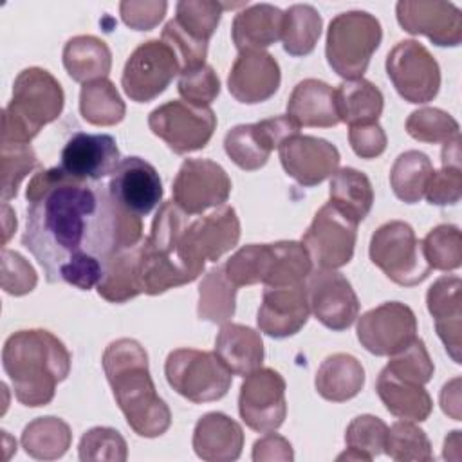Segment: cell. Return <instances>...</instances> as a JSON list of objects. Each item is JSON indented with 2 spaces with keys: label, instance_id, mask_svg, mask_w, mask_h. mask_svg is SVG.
<instances>
[{
  "label": "cell",
  "instance_id": "obj_1",
  "mask_svg": "<svg viewBox=\"0 0 462 462\" xmlns=\"http://www.w3.org/2000/svg\"><path fill=\"white\" fill-rule=\"evenodd\" d=\"M25 199L22 244L49 283L90 291L116 253L143 240L141 217L123 209L108 186L74 179L60 166L34 173Z\"/></svg>",
  "mask_w": 462,
  "mask_h": 462
},
{
  "label": "cell",
  "instance_id": "obj_2",
  "mask_svg": "<svg viewBox=\"0 0 462 462\" xmlns=\"http://www.w3.org/2000/svg\"><path fill=\"white\" fill-rule=\"evenodd\" d=\"M101 363L132 431L144 439L166 433L171 426V411L155 390L144 346L132 337L116 339L105 348Z\"/></svg>",
  "mask_w": 462,
  "mask_h": 462
},
{
  "label": "cell",
  "instance_id": "obj_3",
  "mask_svg": "<svg viewBox=\"0 0 462 462\" xmlns=\"http://www.w3.org/2000/svg\"><path fill=\"white\" fill-rule=\"evenodd\" d=\"M72 356L52 332L27 328L11 334L2 348V366L14 397L29 408L47 406L56 386L67 379Z\"/></svg>",
  "mask_w": 462,
  "mask_h": 462
},
{
  "label": "cell",
  "instance_id": "obj_4",
  "mask_svg": "<svg viewBox=\"0 0 462 462\" xmlns=\"http://www.w3.org/2000/svg\"><path fill=\"white\" fill-rule=\"evenodd\" d=\"M188 215L173 202H162L152 231L139 244V278L143 294L157 296L173 287L195 282L204 271L188 242Z\"/></svg>",
  "mask_w": 462,
  "mask_h": 462
},
{
  "label": "cell",
  "instance_id": "obj_5",
  "mask_svg": "<svg viewBox=\"0 0 462 462\" xmlns=\"http://www.w3.org/2000/svg\"><path fill=\"white\" fill-rule=\"evenodd\" d=\"M63 105V88L49 70L23 69L14 78L13 97L2 110L0 143L29 144L45 125L60 117Z\"/></svg>",
  "mask_w": 462,
  "mask_h": 462
},
{
  "label": "cell",
  "instance_id": "obj_6",
  "mask_svg": "<svg viewBox=\"0 0 462 462\" xmlns=\"http://www.w3.org/2000/svg\"><path fill=\"white\" fill-rule=\"evenodd\" d=\"M383 29L368 11L354 9L336 14L327 29L325 56L330 69L345 79H359L379 49Z\"/></svg>",
  "mask_w": 462,
  "mask_h": 462
},
{
  "label": "cell",
  "instance_id": "obj_7",
  "mask_svg": "<svg viewBox=\"0 0 462 462\" xmlns=\"http://www.w3.org/2000/svg\"><path fill=\"white\" fill-rule=\"evenodd\" d=\"M164 375L179 395L195 404L222 399L233 383V374L215 352L197 348L171 350L164 363Z\"/></svg>",
  "mask_w": 462,
  "mask_h": 462
},
{
  "label": "cell",
  "instance_id": "obj_8",
  "mask_svg": "<svg viewBox=\"0 0 462 462\" xmlns=\"http://www.w3.org/2000/svg\"><path fill=\"white\" fill-rule=\"evenodd\" d=\"M368 254L374 265L402 287L419 285L431 271L422 256L420 240H417L413 227L402 220L381 224L370 238Z\"/></svg>",
  "mask_w": 462,
  "mask_h": 462
},
{
  "label": "cell",
  "instance_id": "obj_9",
  "mask_svg": "<svg viewBox=\"0 0 462 462\" xmlns=\"http://www.w3.org/2000/svg\"><path fill=\"white\" fill-rule=\"evenodd\" d=\"M148 126L173 153L184 155L202 150L209 143L217 128V116L209 106L173 99L150 112Z\"/></svg>",
  "mask_w": 462,
  "mask_h": 462
},
{
  "label": "cell",
  "instance_id": "obj_10",
  "mask_svg": "<svg viewBox=\"0 0 462 462\" xmlns=\"http://www.w3.org/2000/svg\"><path fill=\"white\" fill-rule=\"evenodd\" d=\"M384 67L392 85L404 101L420 105L439 94L440 67L420 42H397L388 52Z\"/></svg>",
  "mask_w": 462,
  "mask_h": 462
},
{
  "label": "cell",
  "instance_id": "obj_11",
  "mask_svg": "<svg viewBox=\"0 0 462 462\" xmlns=\"http://www.w3.org/2000/svg\"><path fill=\"white\" fill-rule=\"evenodd\" d=\"M177 74H180V61L173 49L162 40H148L128 56L121 87L132 101L148 103L162 94Z\"/></svg>",
  "mask_w": 462,
  "mask_h": 462
},
{
  "label": "cell",
  "instance_id": "obj_12",
  "mask_svg": "<svg viewBox=\"0 0 462 462\" xmlns=\"http://www.w3.org/2000/svg\"><path fill=\"white\" fill-rule=\"evenodd\" d=\"M356 238L357 224L327 202L316 211L301 244L316 269H339L352 260Z\"/></svg>",
  "mask_w": 462,
  "mask_h": 462
},
{
  "label": "cell",
  "instance_id": "obj_13",
  "mask_svg": "<svg viewBox=\"0 0 462 462\" xmlns=\"http://www.w3.org/2000/svg\"><path fill=\"white\" fill-rule=\"evenodd\" d=\"M285 379L274 368H256L245 375L238 393V413L258 433L276 431L287 415Z\"/></svg>",
  "mask_w": 462,
  "mask_h": 462
},
{
  "label": "cell",
  "instance_id": "obj_14",
  "mask_svg": "<svg viewBox=\"0 0 462 462\" xmlns=\"http://www.w3.org/2000/svg\"><path fill=\"white\" fill-rule=\"evenodd\" d=\"M231 193L227 171L211 159H186L171 184L173 202L186 215H202L226 204Z\"/></svg>",
  "mask_w": 462,
  "mask_h": 462
},
{
  "label": "cell",
  "instance_id": "obj_15",
  "mask_svg": "<svg viewBox=\"0 0 462 462\" xmlns=\"http://www.w3.org/2000/svg\"><path fill=\"white\" fill-rule=\"evenodd\" d=\"M357 339L374 356H393L417 339V318L401 301H384L357 318Z\"/></svg>",
  "mask_w": 462,
  "mask_h": 462
},
{
  "label": "cell",
  "instance_id": "obj_16",
  "mask_svg": "<svg viewBox=\"0 0 462 462\" xmlns=\"http://www.w3.org/2000/svg\"><path fill=\"white\" fill-rule=\"evenodd\" d=\"M300 125L291 116H274L251 125H236L224 137L227 157L242 170L254 171L267 164L274 148L300 134Z\"/></svg>",
  "mask_w": 462,
  "mask_h": 462
},
{
  "label": "cell",
  "instance_id": "obj_17",
  "mask_svg": "<svg viewBox=\"0 0 462 462\" xmlns=\"http://www.w3.org/2000/svg\"><path fill=\"white\" fill-rule=\"evenodd\" d=\"M305 285L310 312L323 327L341 332L359 318L357 294L346 276L336 269L310 271Z\"/></svg>",
  "mask_w": 462,
  "mask_h": 462
},
{
  "label": "cell",
  "instance_id": "obj_18",
  "mask_svg": "<svg viewBox=\"0 0 462 462\" xmlns=\"http://www.w3.org/2000/svg\"><path fill=\"white\" fill-rule=\"evenodd\" d=\"M395 14L406 32L422 34L439 47H457L462 42V13L451 2L401 0Z\"/></svg>",
  "mask_w": 462,
  "mask_h": 462
},
{
  "label": "cell",
  "instance_id": "obj_19",
  "mask_svg": "<svg viewBox=\"0 0 462 462\" xmlns=\"http://www.w3.org/2000/svg\"><path fill=\"white\" fill-rule=\"evenodd\" d=\"M280 162L289 177L310 188L332 177L339 170V150L327 139L314 135H291L280 148Z\"/></svg>",
  "mask_w": 462,
  "mask_h": 462
},
{
  "label": "cell",
  "instance_id": "obj_20",
  "mask_svg": "<svg viewBox=\"0 0 462 462\" xmlns=\"http://www.w3.org/2000/svg\"><path fill=\"white\" fill-rule=\"evenodd\" d=\"M106 186L112 199L137 217H146L162 200V180L157 170L135 155L121 159Z\"/></svg>",
  "mask_w": 462,
  "mask_h": 462
},
{
  "label": "cell",
  "instance_id": "obj_21",
  "mask_svg": "<svg viewBox=\"0 0 462 462\" xmlns=\"http://www.w3.org/2000/svg\"><path fill=\"white\" fill-rule=\"evenodd\" d=\"M60 168L74 179L97 182L121 162L117 143L108 134H74L63 146Z\"/></svg>",
  "mask_w": 462,
  "mask_h": 462
},
{
  "label": "cell",
  "instance_id": "obj_22",
  "mask_svg": "<svg viewBox=\"0 0 462 462\" xmlns=\"http://www.w3.org/2000/svg\"><path fill=\"white\" fill-rule=\"evenodd\" d=\"M310 316L305 282L285 287H265L256 314L260 332L283 339L298 334Z\"/></svg>",
  "mask_w": 462,
  "mask_h": 462
},
{
  "label": "cell",
  "instance_id": "obj_23",
  "mask_svg": "<svg viewBox=\"0 0 462 462\" xmlns=\"http://www.w3.org/2000/svg\"><path fill=\"white\" fill-rule=\"evenodd\" d=\"M282 72L267 51H240L227 76L229 94L244 105L263 103L280 88Z\"/></svg>",
  "mask_w": 462,
  "mask_h": 462
},
{
  "label": "cell",
  "instance_id": "obj_24",
  "mask_svg": "<svg viewBox=\"0 0 462 462\" xmlns=\"http://www.w3.org/2000/svg\"><path fill=\"white\" fill-rule=\"evenodd\" d=\"M428 312L451 359L460 365L462 350V282L458 276H440L426 294Z\"/></svg>",
  "mask_w": 462,
  "mask_h": 462
},
{
  "label": "cell",
  "instance_id": "obj_25",
  "mask_svg": "<svg viewBox=\"0 0 462 462\" xmlns=\"http://www.w3.org/2000/svg\"><path fill=\"white\" fill-rule=\"evenodd\" d=\"M188 242L204 262H217L240 240V220L235 208L224 204L188 224Z\"/></svg>",
  "mask_w": 462,
  "mask_h": 462
},
{
  "label": "cell",
  "instance_id": "obj_26",
  "mask_svg": "<svg viewBox=\"0 0 462 462\" xmlns=\"http://www.w3.org/2000/svg\"><path fill=\"white\" fill-rule=\"evenodd\" d=\"M191 446L195 455L202 460L231 462L242 455L244 431L229 415L222 411H209L197 420Z\"/></svg>",
  "mask_w": 462,
  "mask_h": 462
},
{
  "label": "cell",
  "instance_id": "obj_27",
  "mask_svg": "<svg viewBox=\"0 0 462 462\" xmlns=\"http://www.w3.org/2000/svg\"><path fill=\"white\" fill-rule=\"evenodd\" d=\"M283 11L273 4L245 5L235 14L231 38L240 51H263L282 38Z\"/></svg>",
  "mask_w": 462,
  "mask_h": 462
},
{
  "label": "cell",
  "instance_id": "obj_28",
  "mask_svg": "<svg viewBox=\"0 0 462 462\" xmlns=\"http://www.w3.org/2000/svg\"><path fill=\"white\" fill-rule=\"evenodd\" d=\"M287 116H291L300 126H336L339 117L334 88L316 78H307L296 83L287 101Z\"/></svg>",
  "mask_w": 462,
  "mask_h": 462
},
{
  "label": "cell",
  "instance_id": "obj_29",
  "mask_svg": "<svg viewBox=\"0 0 462 462\" xmlns=\"http://www.w3.org/2000/svg\"><path fill=\"white\" fill-rule=\"evenodd\" d=\"M215 354L233 375H247L262 366L263 341L254 328L227 321L217 334Z\"/></svg>",
  "mask_w": 462,
  "mask_h": 462
},
{
  "label": "cell",
  "instance_id": "obj_30",
  "mask_svg": "<svg viewBox=\"0 0 462 462\" xmlns=\"http://www.w3.org/2000/svg\"><path fill=\"white\" fill-rule=\"evenodd\" d=\"M316 392L332 402L354 399L365 386V368L350 354L337 352L323 359L314 377Z\"/></svg>",
  "mask_w": 462,
  "mask_h": 462
},
{
  "label": "cell",
  "instance_id": "obj_31",
  "mask_svg": "<svg viewBox=\"0 0 462 462\" xmlns=\"http://www.w3.org/2000/svg\"><path fill=\"white\" fill-rule=\"evenodd\" d=\"M375 392L384 408L397 419L422 422L433 410V401L424 384H413L392 375L383 368L375 381Z\"/></svg>",
  "mask_w": 462,
  "mask_h": 462
},
{
  "label": "cell",
  "instance_id": "obj_32",
  "mask_svg": "<svg viewBox=\"0 0 462 462\" xmlns=\"http://www.w3.org/2000/svg\"><path fill=\"white\" fill-rule=\"evenodd\" d=\"M63 67L78 83H88L106 78L112 69V52L108 45L92 34L70 38L63 47Z\"/></svg>",
  "mask_w": 462,
  "mask_h": 462
},
{
  "label": "cell",
  "instance_id": "obj_33",
  "mask_svg": "<svg viewBox=\"0 0 462 462\" xmlns=\"http://www.w3.org/2000/svg\"><path fill=\"white\" fill-rule=\"evenodd\" d=\"M336 110L339 121L348 126L377 123L383 114V92L368 79H346L334 88Z\"/></svg>",
  "mask_w": 462,
  "mask_h": 462
},
{
  "label": "cell",
  "instance_id": "obj_34",
  "mask_svg": "<svg viewBox=\"0 0 462 462\" xmlns=\"http://www.w3.org/2000/svg\"><path fill=\"white\" fill-rule=\"evenodd\" d=\"M139 244L116 253L106 262L103 276L96 287L103 300L110 303H126L143 294L139 278Z\"/></svg>",
  "mask_w": 462,
  "mask_h": 462
},
{
  "label": "cell",
  "instance_id": "obj_35",
  "mask_svg": "<svg viewBox=\"0 0 462 462\" xmlns=\"http://www.w3.org/2000/svg\"><path fill=\"white\" fill-rule=\"evenodd\" d=\"M328 195V202L356 224L365 220L374 204L372 182L363 171L356 168L337 170L330 179Z\"/></svg>",
  "mask_w": 462,
  "mask_h": 462
},
{
  "label": "cell",
  "instance_id": "obj_36",
  "mask_svg": "<svg viewBox=\"0 0 462 462\" xmlns=\"http://www.w3.org/2000/svg\"><path fill=\"white\" fill-rule=\"evenodd\" d=\"M23 451L38 460H56L72 444L70 426L60 417H38L31 420L20 437Z\"/></svg>",
  "mask_w": 462,
  "mask_h": 462
},
{
  "label": "cell",
  "instance_id": "obj_37",
  "mask_svg": "<svg viewBox=\"0 0 462 462\" xmlns=\"http://www.w3.org/2000/svg\"><path fill=\"white\" fill-rule=\"evenodd\" d=\"M236 289L227 278L224 265L209 269L199 283V318L209 323H227L235 316Z\"/></svg>",
  "mask_w": 462,
  "mask_h": 462
},
{
  "label": "cell",
  "instance_id": "obj_38",
  "mask_svg": "<svg viewBox=\"0 0 462 462\" xmlns=\"http://www.w3.org/2000/svg\"><path fill=\"white\" fill-rule=\"evenodd\" d=\"M79 114L96 126H112L125 119L126 105L108 78L83 83L79 90Z\"/></svg>",
  "mask_w": 462,
  "mask_h": 462
},
{
  "label": "cell",
  "instance_id": "obj_39",
  "mask_svg": "<svg viewBox=\"0 0 462 462\" xmlns=\"http://www.w3.org/2000/svg\"><path fill=\"white\" fill-rule=\"evenodd\" d=\"M323 29L318 9L310 4H292L283 11L282 43L291 56H307L314 51Z\"/></svg>",
  "mask_w": 462,
  "mask_h": 462
},
{
  "label": "cell",
  "instance_id": "obj_40",
  "mask_svg": "<svg viewBox=\"0 0 462 462\" xmlns=\"http://www.w3.org/2000/svg\"><path fill=\"white\" fill-rule=\"evenodd\" d=\"M431 173L433 164L426 153L419 150L402 152L390 170V186L393 195L406 204L419 202L424 197Z\"/></svg>",
  "mask_w": 462,
  "mask_h": 462
},
{
  "label": "cell",
  "instance_id": "obj_41",
  "mask_svg": "<svg viewBox=\"0 0 462 462\" xmlns=\"http://www.w3.org/2000/svg\"><path fill=\"white\" fill-rule=\"evenodd\" d=\"M312 262L301 242L280 240L271 244V267L263 282L265 287L296 285L307 280Z\"/></svg>",
  "mask_w": 462,
  "mask_h": 462
},
{
  "label": "cell",
  "instance_id": "obj_42",
  "mask_svg": "<svg viewBox=\"0 0 462 462\" xmlns=\"http://www.w3.org/2000/svg\"><path fill=\"white\" fill-rule=\"evenodd\" d=\"M388 426L375 415H357L346 426L345 442L346 451L337 460H372L384 453Z\"/></svg>",
  "mask_w": 462,
  "mask_h": 462
},
{
  "label": "cell",
  "instance_id": "obj_43",
  "mask_svg": "<svg viewBox=\"0 0 462 462\" xmlns=\"http://www.w3.org/2000/svg\"><path fill=\"white\" fill-rule=\"evenodd\" d=\"M420 249L430 269L455 271L462 265V233L453 224L435 226L420 240Z\"/></svg>",
  "mask_w": 462,
  "mask_h": 462
},
{
  "label": "cell",
  "instance_id": "obj_44",
  "mask_svg": "<svg viewBox=\"0 0 462 462\" xmlns=\"http://www.w3.org/2000/svg\"><path fill=\"white\" fill-rule=\"evenodd\" d=\"M384 453L397 462H430L433 449L428 435L411 420H397L388 428Z\"/></svg>",
  "mask_w": 462,
  "mask_h": 462
},
{
  "label": "cell",
  "instance_id": "obj_45",
  "mask_svg": "<svg viewBox=\"0 0 462 462\" xmlns=\"http://www.w3.org/2000/svg\"><path fill=\"white\" fill-rule=\"evenodd\" d=\"M226 11L224 2L213 0H180L175 5V23L191 38L199 42H209L217 31L222 13Z\"/></svg>",
  "mask_w": 462,
  "mask_h": 462
},
{
  "label": "cell",
  "instance_id": "obj_46",
  "mask_svg": "<svg viewBox=\"0 0 462 462\" xmlns=\"http://www.w3.org/2000/svg\"><path fill=\"white\" fill-rule=\"evenodd\" d=\"M271 267V244H249L240 247L224 263L227 278L236 285L263 283Z\"/></svg>",
  "mask_w": 462,
  "mask_h": 462
},
{
  "label": "cell",
  "instance_id": "obj_47",
  "mask_svg": "<svg viewBox=\"0 0 462 462\" xmlns=\"http://www.w3.org/2000/svg\"><path fill=\"white\" fill-rule=\"evenodd\" d=\"M406 132L410 137L420 143H448L460 135V126L457 119L446 110L424 106L413 110L406 119Z\"/></svg>",
  "mask_w": 462,
  "mask_h": 462
},
{
  "label": "cell",
  "instance_id": "obj_48",
  "mask_svg": "<svg viewBox=\"0 0 462 462\" xmlns=\"http://www.w3.org/2000/svg\"><path fill=\"white\" fill-rule=\"evenodd\" d=\"M38 168V157L31 144L0 143V188L2 202L16 197L20 182Z\"/></svg>",
  "mask_w": 462,
  "mask_h": 462
},
{
  "label": "cell",
  "instance_id": "obj_49",
  "mask_svg": "<svg viewBox=\"0 0 462 462\" xmlns=\"http://www.w3.org/2000/svg\"><path fill=\"white\" fill-rule=\"evenodd\" d=\"M384 368L397 379H402L413 384L430 383L435 372V365L420 337L410 343L404 350L390 356V361Z\"/></svg>",
  "mask_w": 462,
  "mask_h": 462
},
{
  "label": "cell",
  "instance_id": "obj_50",
  "mask_svg": "<svg viewBox=\"0 0 462 462\" xmlns=\"http://www.w3.org/2000/svg\"><path fill=\"white\" fill-rule=\"evenodd\" d=\"M79 460H110V462H125L128 458V446L123 435L106 426H96L83 433L78 446Z\"/></svg>",
  "mask_w": 462,
  "mask_h": 462
},
{
  "label": "cell",
  "instance_id": "obj_51",
  "mask_svg": "<svg viewBox=\"0 0 462 462\" xmlns=\"http://www.w3.org/2000/svg\"><path fill=\"white\" fill-rule=\"evenodd\" d=\"M177 90L182 101L195 106H209L220 94V79L211 65L180 72Z\"/></svg>",
  "mask_w": 462,
  "mask_h": 462
},
{
  "label": "cell",
  "instance_id": "obj_52",
  "mask_svg": "<svg viewBox=\"0 0 462 462\" xmlns=\"http://www.w3.org/2000/svg\"><path fill=\"white\" fill-rule=\"evenodd\" d=\"M161 40L164 43H168L173 52L177 54L179 61H180V72H188L193 69H199L202 65H206V56H208V43L206 42H199L195 38H191L189 34H186L177 23L175 20H170L162 32H161Z\"/></svg>",
  "mask_w": 462,
  "mask_h": 462
},
{
  "label": "cell",
  "instance_id": "obj_53",
  "mask_svg": "<svg viewBox=\"0 0 462 462\" xmlns=\"http://www.w3.org/2000/svg\"><path fill=\"white\" fill-rule=\"evenodd\" d=\"M38 283L34 267L16 251L2 249V289L11 296L29 294Z\"/></svg>",
  "mask_w": 462,
  "mask_h": 462
},
{
  "label": "cell",
  "instance_id": "obj_54",
  "mask_svg": "<svg viewBox=\"0 0 462 462\" xmlns=\"http://www.w3.org/2000/svg\"><path fill=\"white\" fill-rule=\"evenodd\" d=\"M424 197L433 206H453L462 197V168L442 164L440 170H433Z\"/></svg>",
  "mask_w": 462,
  "mask_h": 462
},
{
  "label": "cell",
  "instance_id": "obj_55",
  "mask_svg": "<svg viewBox=\"0 0 462 462\" xmlns=\"http://www.w3.org/2000/svg\"><path fill=\"white\" fill-rule=\"evenodd\" d=\"M168 2L164 0H125L119 4L121 20L134 31H152L164 18Z\"/></svg>",
  "mask_w": 462,
  "mask_h": 462
},
{
  "label": "cell",
  "instance_id": "obj_56",
  "mask_svg": "<svg viewBox=\"0 0 462 462\" xmlns=\"http://www.w3.org/2000/svg\"><path fill=\"white\" fill-rule=\"evenodd\" d=\"M348 143L361 159H375L386 150V134L379 123L348 126Z\"/></svg>",
  "mask_w": 462,
  "mask_h": 462
},
{
  "label": "cell",
  "instance_id": "obj_57",
  "mask_svg": "<svg viewBox=\"0 0 462 462\" xmlns=\"http://www.w3.org/2000/svg\"><path fill=\"white\" fill-rule=\"evenodd\" d=\"M253 460L262 462V460H283L291 462L294 460V451L291 442L276 433H267L265 437L258 439L253 444Z\"/></svg>",
  "mask_w": 462,
  "mask_h": 462
},
{
  "label": "cell",
  "instance_id": "obj_58",
  "mask_svg": "<svg viewBox=\"0 0 462 462\" xmlns=\"http://www.w3.org/2000/svg\"><path fill=\"white\" fill-rule=\"evenodd\" d=\"M460 379H453L444 384L440 392V406L446 415L455 420H460Z\"/></svg>",
  "mask_w": 462,
  "mask_h": 462
},
{
  "label": "cell",
  "instance_id": "obj_59",
  "mask_svg": "<svg viewBox=\"0 0 462 462\" xmlns=\"http://www.w3.org/2000/svg\"><path fill=\"white\" fill-rule=\"evenodd\" d=\"M2 211H4V238H2V244H5L11 238L13 231H16V217L11 211V208L7 206V202H4Z\"/></svg>",
  "mask_w": 462,
  "mask_h": 462
}]
</instances>
